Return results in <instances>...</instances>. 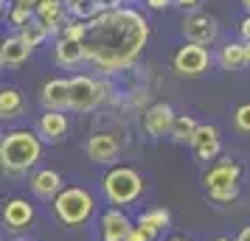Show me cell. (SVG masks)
<instances>
[{
  "label": "cell",
  "mask_w": 250,
  "mask_h": 241,
  "mask_svg": "<svg viewBox=\"0 0 250 241\" xmlns=\"http://www.w3.org/2000/svg\"><path fill=\"white\" fill-rule=\"evenodd\" d=\"M40 101L45 110L65 112L68 110V79H48L40 90Z\"/></svg>",
  "instance_id": "ac0fdd59"
},
{
  "label": "cell",
  "mask_w": 250,
  "mask_h": 241,
  "mask_svg": "<svg viewBox=\"0 0 250 241\" xmlns=\"http://www.w3.org/2000/svg\"><path fill=\"white\" fill-rule=\"evenodd\" d=\"M126 241H152V239H149V236H146V233H144L141 227H135V224H132V230H129Z\"/></svg>",
  "instance_id": "83f0119b"
},
{
  "label": "cell",
  "mask_w": 250,
  "mask_h": 241,
  "mask_svg": "<svg viewBox=\"0 0 250 241\" xmlns=\"http://www.w3.org/2000/svg\"><path fill=\"white\" fill-rule=\"evenodd\" d=\"M239 34H242V39H245V42H250V14L242 20V25H239Z\"/></svg>",
  "instance_id": "f546056e"
},
{
  "label": "cell",
  "mask_w": 250,
  "mask_h": 241,
  "mask_svg": "<svg viewBox=\"0 0 250 241\" xmlns=\"http://www.w3.org/2000/svg\"><path fill=\"white\" fill-rule=\"evenodd\" d=\"M0 241H3V236H0Z\"/></svg>",
  "instance_id": "74e56055"
},
{
  "label": "cell",
  "mask_w": 250,
  "mask_h": 241,
  "mask_svg": "<svg viewBox=\"0 0 250 241\" xmlns=\"http://www.w3.org/2000/svg\"><path fill=\"white\" fill-rule=\"evenodd\" d=\"M194 129H197V121H194L191 115H174L171 129H169V138L174 140L177 146H188V140H191Z\"/></svg>",
  "instance_id": "7402d4cb"
},
{
  "label": "cell",
  "mask_w": 250,
  "mask_h": 241,
  "mask_svg": "<svg viewBox=\"0 0 250 241\" xmlns=\"http://www.w3.org/2000/svg\"><path fill=\"white\" fill-rule=\"evenodd\" d=\"M0 73H3V62H0Z\"/></svg>",
  "instance_id": "8d00e7d4"
},
{
  "label": "cell",
  "mask_w": 250,
  "mask_h": 241,
  "mask_svg": "<svg viewBox=\"0 0 250 241\" xmlns=\"http://www.w3.org/2000/svg\"><path fill=\"white\" fill-rule=\"evenodd\" d=\"M245 56H248V65H250V42H245Z\"/></svg>",
  "instance_id": "836d02e7"
},
{
  "label": "cell",
  "mask_w": 250,
  "mask_h": 241,
  "mask_svg": "<svg viewBox=\"0 0 250 241\" xmlns=\"http://www.w3.org/2000/svg\"><path fill=\"white\" fill-rule=\"evenodd\" d=\"M129 230H132V219L121 207H110L102 213V227H99L102 241H126Z\"/></svg>",
  "instance_id": "e0dca14e"
},
{
  "label": "cell",
  "mask_w": 250,
  "mask_h": 241,
  "mask_svg": "<svg viewBox=\"0 0 250 241\" xmlns=\"http://www.w3.org/2000/svg\"><path fill=\"white\" fill-rule=\"evenodd\" d=\"M183 37H186V42L208 48L216 37H219V23H216L214 14L203 12V9L188 12V17L183 20Z\"/></svg>",
  "instance_id": "ba28073f"
},
{
  "label": "cell",
  "mask_w": 250,
  "mask_h": 241,
  "mask_svg": "<svg viewBox=\"0 0 250 241\" xmlns=\"http://www.w3.org/2000/svg\"><path fill=\"white\" fill-rule=\"evenodd\" d=\"M25 110V98L23 93L12 87V84H6V87H0V121H12L17 115Z\"/></svg>",
  "instance_id": "44dd1931"
},
{
  "label": "cell",
  "mask_w": 250,
  "mask_h": 241,
  "mask_svg": "<svg viewBox=\"0 0 250 241\" xmlns=\"http://www.w3.org/2000/svg\"><path fill=\"white\" fill-rule=\"evenodd\" d=\"M160 241H194V239H188V236H180V233H171V236H163Z\"/></svg>",
  "instance_id": "1f68e13d"
},
{
  "label": "cell",
  "mask_w": 250,
  "mask_h": 241,
  "mask_svg": "<svg viewBox=\"0 0 250 241\" xmlns=\"http://www.w3.org/2000/svg\"><path fill=\"white\" fill-rule=\"evenodd\" d=\"M174 107L166 101H155L144 110V129H146L149 138H166L174 121Z\"/></svg>",
  "instance_id": "7c38bea8"
},
{
  "label": "cell",
  "mask_w": 250,
  "mask_h": 241,
  "mask_svg": "<svg viewBox=\"0 0 250 241\" xmlns=\"http://www.w3.org/2000/svg\"><path fill=\"white\" fill-rule=\"evenodd\" d=\"M242 6H245V9H248V14H250V0H242Z\"/></svg>",
  "instance_id": "d590c367"
},
{
  "label": "cell",
  "mask_w": 250,
  "mask_h": 241,
  "mask_svg": "<svg viewBox=\"0 0 250 241\" xmlns=\"http://www.w3.org/2000/svg\"><path fill=\"white\" fill-rule=\"evenodd\" d=\"M149 9H155V12H160V9H169L171 6V0H144Z\"/></svg>",
  "instance_id": "f1b7e54d"
},
{
  "label": "cell",
  "mask_w": 250,
  "mask_h": 241,
  "mask_svg": "<svg viewBox=\"0 0 250 241\" xmlns=\"http://www.w3.org/2000/svg\"><path fill=\"white\" fill-rule=\"evenodd\" d=\"M242 180H245V166L233 157H222V160L208 163L203 174V188L211 202L228 205L242 194Z\"/></svg>",
  "instance_id": "3957f363"
},
{
  "label": "cell",
  "mask_w": 250,
  "mask_h": 241,
  "mask_svg": "<svg viewBox=\"0 0 250 241\" xmlns=\"http://www.w3.org/2000/svg\"><path fill=\"white\" fill-rule=\"evenodd\" d=\"M54 213L65 227H82L87 224L96 213V199L87 188L82 185H65L57 196H54Z\"/></svg>",
  "instance_id": "5b68a950"
},
{
  "label": "cell",
  "mask_w": 250,
  "mask_h": 241,
  "mask_svg": "<svg viewBox=\"0 0 250 241\" xmlns=\"http://www.w3.org/2000/svg\"><path fill=\"white\" fill-rule=\"evenodd\" d=\"M17 34L23 37L25 45L31 48V51H34V48H40V45H42V42L48 39V37H51V34H48L45 25H40L37 20H28V23H25L23 28H17Z\"/></svg>",
  "instance_id": "cb8c5ba5"
},
{
  "label": "cell",
  "mask_w": 250,
  "mask_h": 241,
  "mask_svg": "<svg viewBox=\"0 0 250 241\" xmlns=\"http://www.w3.org/2000/svg\"><path fill=\"white\" fill-rule=\"evenodd\" d=\"M28 56H31V48L25 45V39L20 34H12L0 42V62H3V65L17 68V65H23Z\"/></svg>",
  "instance_id": "d6986e66"
},
{
  "label": "cell",
  "mask_w": 250,
  "mask_h": 241,
  "mask_svg": "<svg viewBox=\"0 0 250 241\" xmlns=\"http://www.w3.org/2000/svg\"><path fill=\"white\" fill-rule=\"evenodd\" d=\"M113 93V84L104 79H93V76H73L68 79V110L73 112H93L96 107H102Z\"/></svg>",
  "instance_id": "8992f818"
},
{
  "label": "cell",
  "mask_w": 250,
  "mask_h": 241,
  "mask_svg": "<svg viewBox=\"0 0 250 241\" xmlns=\"http://www.w3.org/2000/svg\"><path fill=\"white\" fill-rule=\"evenodd\" d=\"M6 17H9V23H12L14 28H23L28 20H34V9H31V6H20V3H12Z\"/></svg>",
  "instance_id": "d4e9b609"
},
{
  "label": "cell",
  "mask_w": 250,
  "mask_h": 241,
  "mask_svg": "<svg viewBox=\"0 0 250 241\" xmlns=\"http://www.w3.org/2000/svg\"><path fill=\"white\" fill-rule=\"evenodd\" d=\"M34 20L40 25H45L48 34H59L70 17L62 0H34Z\"/></svg>",
  "instance_id": "4fadbf2b"
},
{
  "label": "cell",
  "mask_w": 250,
  "mask_h": 241,
  "mask_svg": "<svg viewBox=\"0 0 250 241\" xmlns=\"http://www.w3.org/2000/svg\"><path fill=\"white\" fill-rule=\"evenodd\" d=\"M188 146H191L194 157H197L200 163L219 160V154H222V138H219V129H216L214 124H197L191 140H188Z\"/></svg>",
  "instance_id": "9c48e42d"
},
{
  "label": "cell",
  "mask_w": 250,
  "mask_h": 241,
  "mask_svg": "<svg viewBox=\"0 0 250 241\" xmlns=\"http://www.w3.org/2000/svg\"><path fill=\"white\" fill-rule=\"evenodd\" d=\"M233 121L242 132H250V101L248 104H239L236 112H233Z\"/></svg>",
  "instance_id": "484cf974"
},
{
  "label": "cell",
  "mask_w": 250,
  "mask_h": 241,
  "mask_svg": "<svg viewBox=\"0 0 250 241\" xmlns=\"http://www.w3.org/2000/svg\"><path fill=\"white\" fill-rule=\"evenodd\" d=\"M84 154L99 166H113L118 160V154H121V143L110 132H93L87 143H84Z\"/></svg>",
  "instance_id": "8fae6325"
},
{
  "label": "cell",
  "mask_w": 250,
  "mask_h": 241,
  "mask_svg": "<svg viewBox=\"0 0 250 241\" xmlns=\"http://www.w3.org/2000/svg\"><path fill=\"white\" fill-rule=\"evenodd\" d=\"M132 224L144 230L152 241H160L163 233L171 227V213H169V207H146V210L138 213V219Z\"/></svg>",
  "instance_id": "9a60e30c"
},
{
  "label": "cell",
  "mask_w": 250,
  "mask_h": 241,
  "mask_svg": "<svg viewBox=\"0 0 250 241\" xmlns=\"http://www.w3.org/2000/svg\"><path fill=\"white\" fill-rule=\"evenodd\" d=\"M233 241H250V224H245V227L239 230V236Z\"/></svg>",
  "instance_id": "4dcf8cb0"
},
{
  "label": "cell",
  "mask_w": 250,
  "mask_h": 241,
  "mask_svg": "<svg viewBox=\"0 0 250 241\" xmlns=\"http://www.w3.org/2000/svg\"><path fill=\"white\" fill-rule=\"evenodd\" d=\"M3 14H6V0H0V20H3Z\"/></svg>",
  "instance_id": "d6a6232c"
},
{
  "label": "cell",
  "mask_w": 250,
  "mask_h": 241,
  "mask_svg": "<svg viewBox=\"0 0 250 241\" xmlns=\"http://www.w3.org/2000/svg\"><path fill=\"white\" fill-rule=\"evenodd\" d=\"M28 188H31V194H34L37 199H42V202H54V196L65 188V183H62V174H59L57 168H40V171L31 174Z\"/></svg>",
  "instance_id": "2e32d148"
},
{
  "label": "cell",
  "mask_w": 250,
  "mask_h": 241,
  "mask_svg": "<svg viewBox=\"0 0 250 241\" xmlns=\"http://www.w3.org/2000/svg\"><path fill=\"white\" fill-rule=\"evenodd\" d=\"M146 191V180L144 174L135 171L132 166H113L110 171L102 177V194L113 207H129Z\"/></svg>",
  "instance_id": "277c9868"
},
{
  "label": "cell",
  "mask_w": 250,
  "mask_h": 241,
  "mask_svg": "<svg viewBox=\"0 0 250 241\" xmlns=\"http://www.w3.org/2000/svg\"><path fill=\"white\" fill-rule=\"evenodd\" d=\"M34 216L37 210L34 205L23 199V196H12V199H6L3 202V210H0V219H3V224L12 230V233H23L34 224Z\"/></svg>",
  "instance_id": "30bf717a"
},
{
  "label": "cell",
  "mask_w": 250,
  "mask_h": 241,
  "mask_svg": "<svg viewBox=\"0 0 250 241\" xmlns=\"http://www.w3.org/2000/svg\"><path fill=\"white\" fill-rule=\"evenodd\" d=\"M219 65L225 70H239L248 65V56H245V42H228L222 51H219Z\"/></svg>",
  "instance_id": "603a6c76"
},
{
  "label": "cell",
  "mask_w": 250,
  "mask_h": 241,
  "mask_svg": "<svg viewBox=\"0 0 250 241\" xmlns=\"http://www.w3.org/2000/svg\"><path fill=\"white\" fill-rule=\"evenodd\" d=\"M70 129V121L65 112H54V110H45L37 121V138L42 143H62L65 135Z\"/></svg>",
  "instance_id": "5bb4252c"
},
{
  "label": "cell",
  "mask_w": 250,
  "mask_h": 241,
  "mask_svg": "<svg viewBox=\"0 0 250 241\" xmlns=\"http://www.w3.org/2000/svg\"><path fill=\"white\" fill-rule=\"evenodd\" d=\"M149 20L132 6H113L82 23V54L102 73L132 68L149 42Z\"/></svg>",
  "instance_id": "6da1fadb"
},
{
  "label": "cell",
  "mask_w": 250,
  "mask_h": 241,
  "mask_svg": "<svg viewBox=\"0 0 250 241\" xmlns=\"http://www.w3.org/2000/svg\"><path fill=\"white\" fill-rule=\"evenodd\" d=\"M203 0H171V6H180L183 12H197Z\"/></svg>",
  "instance_id": "4316f807"
},
{
  "label": "cell",
  "mask_w": 250,
  "mask_h": 241,
  "mask_svg": "<svg viewBox=\"0 0 250 241\" xmlns=\"http://www.w3.org/2000/svg\"><path fill=\"white\" fill-rule=\"evenodd\" d=\"M54 59L62 68H76L84 62V54H82V42L79 39H70V37H59L57 45H54Z\"/></svg>",
  "instance_id": "ffe728a7"
},
{
  "label": "cell",
  "mask_w": 250,
  "mask_h": 241,
  "mask_svg": "<svg viewBox=\"0 0 250 241\" xmlns=\"http://www.w3.org/2000/svg\"><path fill=\"white\" fill-rule=\"evenodd\" d=\"M42 160V140L31 129H12L0 138V171L3 174H25Z\"/></svg>",
  "instance_id": "7a4b0ae2"
},
{
  "label": "cell",
  "mask_w": 250,
  "mask_h": 241,
  "mask_svg": "<svg viewBox=\"0 0 250 241\" xmlns=\"http://www.w3.org/2000/svg\"><path fill=\"white\" fill-rule=\"evenodd\" d=\"M214 241H233V239H230V236H216Z\"/></svg>",
  "instance_id": "e575fe53"
},
{
  "label": "cell",
  "mask_w": 250,
  "mask_h": 241,
  "mask_svg": "<svg viewBox=\"0 0 250 241\" xmlns=\"http://www.w3.org/2000/svg\"><path fill=\"white\" fill-rule=\"evenodd\" d=\"M171 65H174V70H177L180 76L194 79V76H203V73L211 70L214 56H211V51H208L205 45L186 42L183 48H177V54H174V59H171Z\"/></svg>",
  "instance_id": "52a82bcc"
}]
</instances>
